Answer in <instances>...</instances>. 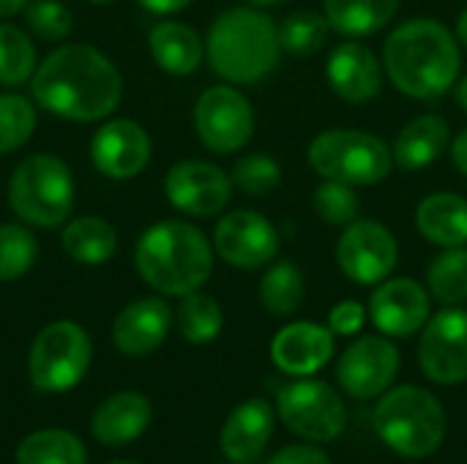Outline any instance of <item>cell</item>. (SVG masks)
<instances>
[{
  "label": "cell",
  "mask_w": 467,
  "mask_h": 464,
  "mask_svg": "<svg viewBox=\"0 0 467 464\" xmlns=\"http://www.w3.org/2000/svg\"><path fill=\"white\" fill-rule=\"evenodd\" d=\"M36 104L71 123H93L112 115L123 96V77L115 63L90 44L52 49L30 79Z\"/></svg>",
  "instance_id": "obj_1"
},
{
  "label": "cell",
  "mask_w": 467,
  "mask_h": 464,
  "mask_svg": "<svg viewBox=\"0 0 467 464\" xmlns=\"http://www.w3.org/2000/svg\"><path fill=\"white\" fill-rule=\"evenodd\" d=\"M383 68L400 93L419 101L438 98L460 79V38L432 16L408 19L386 38Z\"/></svg>",
  "instance_id": "obj_2"
},
{
  "label": "cell",
  "mask_w": 467,
  "mask_h": 464,
  "mask_svg": "<svg viewBox=\"0 0 467 464\" xmlns=\"http://www.w3.org/2000/svg\"><path fill=\"white\" fill-rule=\"evenodd\" d=\"M134 265L145 284L161 295L197 293L213 273V243L189 222H156L134 246Z\"/></svg>",
  "instance_id": "obj_3"
},
{
  "label": "cell",
  "mask_w": 467,
  "mask_h": 464,
  "mask_svg": "<svg viewBox=\"0 0 467 464\" xmlns=\"http://www.w3.org/2000/svg\"><path fill=\"white\" fill-rule=\"evenodd\" d=\"M205 55L222 79L233 85L260 82L279 66V25L254 5L230 8L213 19Z\"/></svg>",
  "instance_id": "obj_4"
},
{
  "label": "cell",
  "mask_w": 467,
  "mask_h": 464,
  "mask_svg": "<svg viewBox=\"0 0 467 464\" xmlns=\"http://www.w3.org/2000/svg\"><path fill=\"white\" fill-rule=\"evenodd\" d=\"M372 421L378 438L408 459L432 457L443 446L449 429V418L438 397L419 386H400L383 394Z\"/></svg>",
  "instance_id": "obj_5"
},
{
  "label": "cell",
  "mask_w": 467,
  "mask_h": 464,
  "mask_svg": "<svg viewBox=\"0 0 467 464\" xmlns=\"http://www.w3.org/2000/svg\"><path fill=\"white\" fill-rule=\"evenodd\" d=\"M8 205L19 222L33 227H60L74 208V175L55 153L25 156L8 178Z\"/></svg>",
  "instance_id": "obj_6"
},
{
  "label": "cell",
  "mask_w": 467,
  "mask_h": 464,
  "mask_svg": "<svg viewBox=\"0 0 467 464\" xmlns=\"http://www.w3.org/2000/svg\"><path fill=\"white\" fill-rule=\"evenodd\" d=\"M309 167L323 180L348 186H378L394 170L391 148L361 129H328L309 142Z\"/></svg>",
  "instance_id": "obj_7"
},
{
  "label": "cell",
  "mask_w": 467,
  "mask_h": 464,
  "mask_svg": "<svg viewBox=\"0 0 467 464\" xmlns=\"http://www.w3.org/2000/svg\"><path fill=\"white\" fill-rule=\"evenodd\" d=\"M93 345L88 331L71 320H55L38 331L27 356L30 383L41 394H66L88 375Z\"/></svg>",
  "instance_id": "obj_8"
},
{
  "label": "cell",
  "mask_w": 467,
  "mask_h": 464,
  "mask_svg": "<svg viewBox=\"0 0 467 464\" xmlns=\"http://www.w3.org/2000/svg\"><path fill=\"white\" fill-rule=\"evenodd\" d=\"M279 418L290 432L312 443H331L345 432L348 413L342 397L323 380H296L279 391Z\"/></svg>",
  "instance_id": "obj_9"
},
{
  "label": "cell",
  "mask_w": 467,
  "mask_h": 464,
  "mask_svg": "<svg viewBox=\"0 0 467 464\" xmlns=\"http://www.w3.org/2000/svg\"><path fill=\"white\" fill-rule=\"evenodd\" d=\"M194 131L213 153H238L254 134L252 101L233 85H213L194 104Z\"/></svg>",
  "instance_id": "obj_10"
},
{
  "label": "cell",
  "mask_w": 467,
  "mask_h": 464,
  "mask_svg": "<svg viewBox=\"0 0 467 464\" xmlns=\"http://www.w3.org/2000/svg\"><path fill=\"white\" fill-rule=\"evenodd\" d=\"M400 260L394 232L372 219H356L345 227L337 243V263L356 284H380L391 276Z\"/></svg>",
  "instance_id": "obj_11"
},
{
  "label": "cell",
  "mask_w": 467,
  "mask_h": 464,
  "mask_svg": "<svg viewBox=\"0 0 467 464\" xmlns=\"http://www.w3.org/2000/svg\"><path fill=\"white\" fill-rule=\"evenodd\" d=\"M164 194L175 211L186 216L208 219L227 208L233 197V178L211 161L189 159L167 170Z\"/></svg>",
  "instance_id": "obj_12"
},
{
  "label": "cell",
  "mask_w": 467,
  "mask_h": 464,
  "mask_svg": "<svg viewBox=\"0 0 467 464\" xmlns=\"http://www.w3.org/2000/svg\"><path fill=\"white\" fill-rule=\"evenodd\" d=\"M421 372L438 386H460L467 380V312L443 309L427 320L419 345Z\"/></svg>",
  "instance_id": "obj_13"
},
{
  "label": "cell",
  "mask_w": 467,
  "mask_h": 464,
  "mask_svg": "<svg viewBox=\"0 0 467 464\" xmlns=\"http://www.w3.org/2000/svg\"><path fill=\"white\" fill-rule=\"evenodd\" d=\"M213 249L227 265L238 271H254V268L268 265L276 257L279 232L263 213L244 208L216 222Z\"/></svg>",
  "instance_id": "obj_14"
},
{
  "label": "cell",
  "mask_w": 467,
  "mask_h": 464,
  "mask_svg": "<svg viewBox=\"0 0 467 464\" xmlns=\"http://www.w3.org/2000/svg\"><path fill=\"white\" fill-rule=\"evenodd\" d=\"M400 372V350L386 336L356 339L337 364V380L353 399H375L389 391Z\"/></svg>",
  "instance_id": "obj_15"
},
{
  "label": "cell",
  "mask_w": 467,
  "mask_h": 464,
  "mask_svg": "<svg viewBox=\"0 0 467 464\" xmlns=\"http://www.w3.org/2000/svg\"><path fill=\"white\" fill-rule=\"evenodd\" d=\"M150 153H153V145H150L148 131L129 118L107 120L90 139L93 167L112 180L137 178L148 167Z\"/></svg>",
  "instance_id": "obj_16"
},
{
  "label": "cell",
  "mask_w": 467,
  "mask_h": 464,
  "mask_svg": "<svg viewBox=\"0 0 467 464\" xmlns=\"http://www.w3.org/2000/svg\"><path fill=\"white\" fill-rule=\"evenodd\" d=\"M369 317L386 336H413L430 320V290L416 279H386L369 298Z\"/></svg>",
  "instance_id": "obj_17"
},
{
  "label": "cell",
  "mask_w": 467,
  "mask_h": 464,
  "mask_svg": "<svg viewBox=\"0 0 467 464\" xmlns=\"http://www.w3.org/2000/svg\"><path fill=\"white\" fill-rule=\"evenodd\" d=\"M383 63L378 55L358 44L345 41L331 49L326 60V77L331 90L348 104H367L383 90Z\"/></svg>",
  "instance_id": "obj_18"
},
{
  "label": "cell",
  "mask_w": 467,
  "mask_h": 464,
  "mask_svg": "<svg viewBox=\"0 0 467 464\" xmlns=\"http://www.w3.org/2000/svg\"><path fill=\"white\" fill-rule=\"evenodd\" d=\"M172 325V309L164 298H137L120 309L112 323V342L123 356L142 358L161 347Z\"/></svg>",
  "instance_id": "obj_19"
},
{
  "label": "cell",
  "mask_w": 467,
  "mask_h": 464,
  "mask_svg": "<svg viewBox=\"0 0 467 464\" xmlns=\"http://www.w3.org/2000/svg\"><path fill=\"white\" fill-rule=\"evenodd\" d=\"M271 358L290 377H309L334 358V334L317 323H290L271 342Z\"/></svg>",
  "instance_id": "obj_20"
},
{
  "label": "cell",
  "mask_w": 467,
  "mask_h": 464,
  "mask_svg": "<svg viewBox=\"0 0 467 464\" xmlns=\"http://www.w3.org/2000/svg\"><path fill=\"white\" fill-rule=\"evenodd\" d=\"M274 435V407L254 397L241 402L222 427L219 446L222 454L235 464L254 462Z\"/></svg>",
  "instance_id": "obj_21"
},
{
  "label": "cell",
  "mask_w": 467,
  "mask_h": 464,
  "mask_svg": "<svg viewBox=\"0 0 467 464\" xmlns=\"http://www.w3.org/2000/svg\"><path fill=\"white\" fill-rule=\"evenodd\" d=\"M153 418V407L148 397L137 391H120L107 397L93 418H90V432L101 446H126L137 440Z\"/></svg>",
  "instance_id": "obj_22"
},
{
  "label": "cell",
  "mask_w": 467,
  "mask_h": 464,
  "mask_svg": "<svg viewBox=\"0 0 467 464\" xmlns=\"http://www.w3.org/2000/svg\"><path fill=\"white\" fill-rule=\"evenodd\" d=\"M148 46L156 66L172 77H189L200 68L205 57V44L194 27L178 19H164L150 27Z\"/></svg>",
  "instance_id": "obj_23"
},
{
  "label": "cell",
  "mask_w": 467,
  "mask_h": 464,
  "mask_svg": "<svg viewBox=\"0 0 467 464\" xmlns=\"http://www.w3.org/2000/svg\"><path fill=\"white\" fill-rule=\"evenodd\" d=\"M416 230L441 249L467 243V200L454 191L427 194L416 208Z\"/></svg>",
  "instance_id": "obj_24"
},
{
  "label": "cell",
  "mask_w": 467,
  "mask_h": 464,
  "mask_svg": "<svg viewBox=\"0 0 467 464\" xmlns=\"http://www.w3.org/2000/svg\"><path fill=\"white\" fill-rule=\"evenodd\" d=\"M451 142V126L441 115H419L394 139V164L402 170H424L435 164Z\"/></svg>",
  "instance_id": "obj_25"
},
{
  "label": "cell",
  "mask_w": 467,
  "mask_h": 464,
  "mask_svg": "<svg viewBox=\"0 0 467 464\" xmlns=\"http://www.w3.org/2000/svg\"><path fill=\"white\" fill-rule=\"evenodd\" d=\"M63 252L79 265H104L118 252V232L101 216H79L63 227Z\"/></svg>",
  "instance_id": "obj_26"
},
{
  "label": "cell",
  "mask_w": 467,
  "mask_h": 464,
  "mask_svg": "<svg viewBox=\"0 0 467 464\" xmlns=\"http://www.w3.org/2000/svg\"><path fill=\"white\" fill-rule=\"evenodd\" d=\"M331 27L348 38L380 33L397 14L400 0H323Z\"/></svg>",
  "instance_id": "obj_27"
},
{
  "label": "cell",
  "mask_w": 467,
  "mask_h": 464,
  "mask_svg": "<svg viewBox=\"0 0 467 464\" xmlns=\"http://www.w3.org/2000/svg\"><path fill=\"white\" fill-rule=\"evenodd\" d=\"M16 464H88L85 446L66 429H41L27 435L14 454Z\"/></svg>",
  "instance_id": "obj_28"
},
{
  "label": "cell",
  "mask_w": 467,
  "mask_h": 464,
  "mask_svg": "<svg viewBox=\"0 0 467 464\" xmlns=\"http://www.w3.org/2000/svg\"><path fill=\"white\" fill-rule=\"evenodd\" d=\"M304 293H306L304 273L293 260H282L263 273L260 304L274 317H287V314L298 312L304 304Z\"/></svg>",
  "instance_id": "obj_29"
},
{
  "label": "cell",
  "mask_w": 467,
  "mask_h": 464,
  "mask_svg": "<svg viewBox=\"0 0 467 464\" xmlns=\"http://www.w3.org/2000/svg\"><path fill=\"white\" fill-rule=\"evenodd\" d=\"M175 325L189 345H208L222 334L224 314L216 298L197 290L181 298V306L175 312Z\"/></svg>",
  "instance_id": "obj_30"
},
{
  "label": "cell",
  "mask_w": 467,
  "mask_h": 464,
  "mask_svg": "<svg viewBox=\"0 0 467 464\" xmlns=\"http://www.w3.org/2000/svg\"><path fill=\"white\" fill-rule=\"evenodd\" d=\"M36 68L38 55L30 36L11 22H0V85L16 88L22 82H30Z\"/></svg>",
  "instance_id": "obj_31"
},
{
  "label": "cell",
  "mask_w": 467,
  "mask_h": 464,
  "mask_svg": "<svg viewBox=\"0 0 467 464\" xmlns=\"http://www.w3.org/2000/svg\"><path fill=\"white\" fill-rule=\"evenodd\" d=\"M427 290L443 306H457L467 301V243L446 249L432 260L427 271Z\"/></svg>",
  "instance_id": "obj_32"
},
{
  "label": "cell",
  "mask_w": 467,
  "mask_h": 464,
  "mask_svg": "<svg viewBox=\"0 0 467 464\" xmlns=\"http://www.w3.org/2000/svg\"><path fill=\"white\" fill-rule=\"evenodd\" d=\"M331 22L326 14H317V11H293L282 25H279V44H282V52H290V55H298V57H306V55H315L320 52L326 44H328V36H331Z\"/></svg>",
  "instance_id": "obj_33"
},
{
  "label": "cell",
  "mask_w": 467,
  "mask_h": 464,
  "mask_svg": "<svg viewBox=\"0 0 467 464\" xmlns=\"http://www.w3.org/2000/svg\"><path fill=\"white\" fill-rule=\"evenodd\" d=\"M36 260H38L36 235L19 222L0 224V282H14L25 276L36 265Z\"/></svg>",
  "instance_id": "obj_34"
},
{
  "label": "cell",
  "mask_w": 467,
  "mask_h": 464,
  "mask_svg": "<svg viewBox=\"0 0 467 464\" xmlns=\"http://www.w3.org/2000/svg\"><path fill=\"white\" fill-rule=\"evenodd\" d=\"M38 123L36 104L22 93H0V156L27 145Z\"/></svg>",
  "instance_id": "obj_35"
},
{
  "label": "cell",
  "mask_w": 467,
  "mask_h": 464,
  "mask_svg": "<svg viewBox=\"0 0 467 464\" xmlns=\"http://www.w3.org/2000/svg\"><path fill=\"white\" fill-rule=\"evenodd\" d=\"M312 205L315 213L331 227H348L361 213V200L356 194V186L339 180H323L312 194Z\"/></svg>",
  "instance_id": "obj_36"
},
{
  "label": "cell",
  "mask_w": 467,
  "mask_h": 464,
  "mask_svg": "<svg viewBox=\"0 0 467 464\" xmlns=\"http://www.w3.org/2000/svg\"><path fill=\"white\" fill-rule=\"evenodd\" d=\"M230 178H233V186H238L244 194L265 197L282 183V167L268 153H249L233 164Z\"/></svg>",
  "instance_id": "obj_37"
},
{
  "label": "cell",
  "mask_w": 467,
  "mask_h": 464,
  "mask_svg": "<svg viewBox=\"0 0 467 464\" xmlns=\"http://www.w3.org/2000/svg\"><path fill=\"white\" fill-rule=\"evenodd\" d=\"M25 19L30 33L44 41H63L74 25L71 11L60 0H30L25 5Z\"/></svg>",
  "instance_id": "obj_38"
},
{
  "label": "cell",
  "mask_w": 467,
  "mask_h": 464,
  "mask_svg": "<svg viewBox=\"0 0 467 464\" xmlns=\"http://www.w3.org/2000/svg\"><path fill=\"white\" fill-rule=\"evenodd\" d=\"M367 323V309L358 301H342L328 314V328L334 336H356Z\"/></svg>",
  "instance_id": "obj_39"
},
{
  "label": "cell",
  "mask_w": 467,
  "mask_h": 464,
  "mask_svg": "<svg viewBox=\"0 0 467 464\" xmlns=\"http://www.w3.org/2000/svg\"><path fill=\"white\" fill-rule=\"evenodd\" d=\"M268 464H331L328 454L315 446H285Z\"/></svg>",
  "instance_id": "obj_40"
},
{
  "label": "cell",
  "mask_w": 467,
  "mask_h": 464,
  "mask_svg": "<svg viewBox=\"0 0 467 464\" xmlns=\"http://www.w3.org/2000/svg\"><path fill=\"white\" fill-rule=\"evenodd\" d=\"M145 11H153V14H161V16H167V14H178V11H183L192 0H137Z\"/></svg>",
  "instance_id": "obj_41"
},
{
  "label": "cell",
  "mask_w": 467,
  "mask_h": 464,
  "mask_svg": "<svg viewBox=\"0 0 467 464\" xmlns=\"http://www.w3.org/2000/svg\"><path fill=\"white\" fill-rule=\"evenodd\" d=\"M451 159H454L457 170L467 178V129H462V131L457 134V139H454V145H451Z\"/></svg>",
  "instance_id": "obj_42"
},
{
  "label": "cell",
  "mask_w": 467,
  "mask_h": 464,
  "mask_svg": "<svg viewBox=\"0 0 467 464\" xmlns=\"http://www.w3.org/2000/svg\"><path fill=\"white\" fill-rule=\"evenodd\" d=\"M27 3L30 0H0V19H8V16H14L19 11H25Z\"/></svg>",
  "instance_id": "obj_43"
},
{
  "label": "cell",
  "mask_w": 467,
  "mask_h": 464,
  "mask_svg": "<svg viewBox=\"0 0 467 464\" xmlns=\"http://www.w3.org/2000/svg\"><path fill=\"white\" fill-rule=\"evenodd\" d=\"M454 98H457V104L462 107L467 112V74L457 82V90H454Z\"/></svg>",
  "instance_id": "obj_44"
},
{
  "label": "cell",
  "mask_w": 467,
  "mask_h": 464,
  "mask_svg": "<svg viewBox=\"0 0 467 464\" xmlns=\"http://www.w3.org/2000/svg\"><path fill=\"white\" fill-rule=\"evenodd\" d=\"M457 38H460L462 46H467V8L460 14V19H457Z\"/></svg>",
  "instance_id": "obj_45"
},
{
  "label": "cell",
  "mask_w": 467,
  "mask_h": 464,
  "mask_svg": "<svg viewBox=\"0 0 467 464\" xmlns=\"http://www.w3.org/2000/svg\"><path fill=\"white\" fill-rule=\"evenodd\" d=\"M244 3H249V5H254V8H271V5H282V3H287V0H244Z\"/></svg>",
  "instance_id": "obj_46"
},
{
  "label": "cell",
  "mask_w": 467,
  "mask_h": 464,
  "mask_svg": "<svg viewBox=\"0 0 467 464\" xmlns=\"http://www.w3.org/2000/svg\"><path fill=\"white\" fill-rule=\"evenodd\" d=\"M88 3H93V5H109V3H115V0H88Z\"/></svg>",
  "instance_id": "obj_47"
},
{
  "label": "cell",
  "mask_w": 467,
  "mask_h": 464,
  "mask_svg": "<svg viewBox=\"0 0 467 464\" xmlns=\"http://www.w3.org/2000/svg\"><path fill=\"white\" fill-rule=\"evenodd\" d=\"M109 464H137V462H126V459H118V462H109Z\"/></svg>",
  "instance_id": "obj_48"
}]
</instances>
